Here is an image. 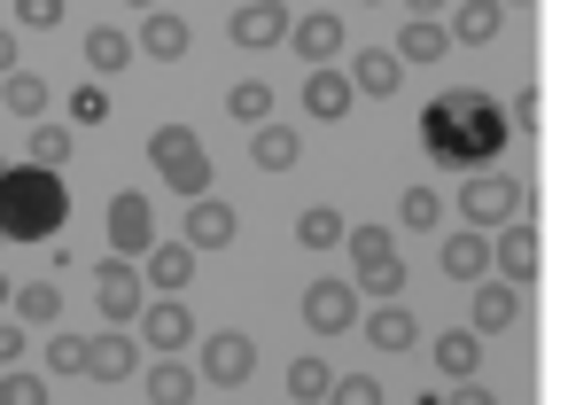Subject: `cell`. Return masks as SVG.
Instances as JSON below:
<instances>
[{
  "mask_svg": "<svg viewBox=\"0 0 568 405\" xmlns=\"http://www.w3.org/2000/svg\"><path fill=\"white\" fill-rule=\"evenodd\" d=\"M397 226H413V234H436V226H444V195H436L428 180H420V188H405V195H397Z\"/></svg>",
  "mask_w": 568,
  "mask_h": 405,
  "instance_id": "33",
  "label": "cell"
},
{
  "mask_svg": "<svg viewBox=\"0 0 568 405\" xmlns=\"http://www.w3.org/2000/svg\"><path fill=\"white\" fill-rule=\"evenodd\" d=\"M358 335H366V343H374L382 358H397V351H413V343H420V320H413V312H405V304L389 296V304H374V312L358 320Z\"/></svg>",
  "mask_w": 568,
  "mask_h": 405,
  "instance_id": "18",
  "label": "cell"
},
{
  "mask_svg": "<svg viewBox=\"0 0 568 405\" xmlns=\"http://www.w3.org/2000/svg\"><path fill=\"white\" fill-rule=\"evenodd\" d=\"M351 102H358V87H351V71H312L304 79V118H320V125H343L351 118Z\"/></svg>",
  "mask_w": 568,
  "mask_h": 405,
  "instance_id": "15",
  "label": "cell"
},
{
  "mask_svg": "<svg viewBox=\"0 0 568 405\" xmlns=\"http://www.w3.org/2000/svg\"><path fill=\"white\" fill-rule=\"evenodd\" d=\"M71 149H79V141H71V125H48V118L32 125V164L63 172V164H71Z\"/></svg>",
  "mask_w": 568,
  "mask_h": 405,
  "instance_id": "35",
  "label": "cell"
},
{
  "mask_svg": "<svg viewBox=\"0 0 568 405\" xmlns=\"http://www.w3.org/2000/svg\"><path fill=\"white\" fill-rule=\"evenodd\" d=\"M234 234H242L234 203H219V195H195V203H187V242H195V250H234Z\"/></svg>",
  "mask_w": 568,
  "mask_h": 405,
  "instance_id": "19",
  "label": "cell"
},
{
  "mask_svg": "<svg viewBox=\"0 0 568 405\" xmlns=\"http://www.w3.org/2000/svg\"><path fill=\"white\" fill-rule=\"evenodd\" d=\"M102 118H110V87L102 79H79L71 87V125H102Z\"/></svg>",
  "mask_w": 568,
  "mask_h": 405,
  "instance_id": "36",
  "label": "cell"
},
{
  "mask_svg": "<svg viewBox=\"0 0 568 405\" xmlns=\"http://www.w3.org/2000/svg\"><path fill=\"white\" fill-rule=\"evenodd\" d=\"M444 48H452V24L444 17H405V32H397V63L413 71V63H444Z\"/></svg>",
  "mask_w": 568,
  "mask_h": 405,
  "instance_id": "24",
  "label": "cell"
},
{
  "mask_svg": "<svg viewBox=\"0 0 568 405\" xmlns=\"http://www.w3.org/2000/svg\"><path fill=\"white\" fill-rule=\"evenodd\" d=\"M9 71H17V32L0 24V79H9Z\"/></svg>",
  "mask_w": 568,
  "mask_h": 405,
  "instance_id": "44",
  "label": "cell"
},
{
  "mask_svg": "<svg viewBox=\"0 0 568 405\" xmlns=\"http://www.w3.org/2000/svg\"><path fill=\"white\" fill-rule=\"evenodd\" d=\"M133 374H149V366H141V327H94L87 382H133Z\"/></svg>",
  "mask_w": 568,
  "mask_h": 405,
  "instance_id": "10",
  "label": "cell"
},
{
  "mask_svg": "<svg viewBox=\"0 0 568 405\" xmlns=\"http://www.w3.org/2000/svg\"><path fill=\"white\" fill-rule=\"evenodd\" d=\"M296 242L327 257V250H343V242H351V219H343L335 203H312V211H296Z\"/></svg>",
  "mask_w": 568,
  "mask_h": 405,
  "instance_id": "29",
  "label": "cell"
},
{
  "mask_svg": "<svg viewBox=\"0 0 568 405\" xmlns=\"http://www.w3.org/2000/svg\"><path fill=\"white\" fill-rule=\"evenodd\" d=\"M63 17H71L63 0H17V24H24V32H55Z\"/></svg>",
  "mask_w": 568,
  "mask_h": 405,
  "instance_id": "40",
  "label": "cell"
},
{
  "mask_svg": "<svg viewBox=\"0 0 568 405\" xmlns=\"http://www.w3.org/2000/svg\"><path fill=\"white\" fill-rule=\"evenodd\" d=\"M0 102H9V118L40 125V118H48V79H32V71H9V79H0Z\"/></svg>",
  "mask_w": 568,
  "mask_h": 405,
  "instance_id": "31",
  "label": "cell"
},
{
  "mask_svg": "<svg viewBox=\"0 0 568 405\" xmlns=\"http://www.w3.org/2000/svg\"><path fill=\"white\" fill-rule=\"evenodd\" d=\"M0 172H9V164H0Z\"/></svg>",
  "mask_w": 568,
  "mask_h": 405,
  "instance_id": "49",
  "label": "cell"
},
{
  "mask_svg": "<svg viewBox=\"0 0 568 405\" xmlns=\"http://www.w3.org/2000/svg\"><path fill=\"white\" fill-rule=\"evenodd\" d=\"M234 9H242V0H234Z\"/></svg>",
  "mask_w": 568,
  "mask_h": 405,
  "instance_id": "50",
  "label": "cell"
},
{
  "mask_svg": "<svg viewBox=\"0 0 568 405\" xmlns=\"http://www.w3.org/2000/svg\"><path fill=\"white\" fill-rule=\"evenodd\" d=\"M288 9H281V0H242V9L226 17V40L234 48H250V55H265V48H288Z\"/></svg>",
  "mask_w": 568,
  "mask_h": 405,
  "instance_id": "8",
  "label": "cell"
},
{
  "mask_svg": "<svg viewBox=\"0 0 568 405\" xmlns=\"http://www.w3.org/2000/svg\"><path fill=\"white\" fill-rule=\"evenodd\" d=\"M483 343L490 335H506V327H521V288L514 281H475V320H467Z\"/></svg>",
  "mask_w": 568,
  "mask_h": 405,
  "instance_id": "17",
  "label": "cell"
},
{
  "mask_svg": "<svg viewBox=\"0 0 568 405\" xmlns=\"http://www.w3.org/2000/svg\"><path fill=\"white\" fill-rule=\"evenodd\" d=\"M195 374H203L211 389H242V382L257 374V343H250L242 327H211V335L195 343Z\"/></svg>",
  "mask_w": 568,
  "mask_h": 405,
  "instance_id": "6",
  "label": "cell"
},
{
  "mask_svg": "<svg viewBox=\"0 0 568 405\" xmlns=\"http://www.w3.org/2000/svg\"><path fill=\"white\" fill-rule=\"evenodd\" d=\"M343 257H351V281H358V296L389 304V296L405 288V257H397V234H382V226H351Z\"/></svg>",
  "mask_w": 568,
  "mask_h": 405,
  "instance_id": "5",
  "label": "cell"
},
{
  "mask_svg": "<svg viewBox=\"0 0 568 405\" xmlns=\"http://www.w3.org/2000/svg\"><path fill=\"white\" fill-rule=\"evenodd\" d=\"M405 17H444V0H405Z\"/></svg>",
  "mask_w": 568,
  "mask_h": 405,
  "instance_id": "45",
  "label": "cell"
},
{
  "mask_svg": "<svg viewBox=\"0 0 568 405\" xmlns=\"http://www.w3.org/2000/svg\"><path fill=\"white\" fill-rule=\"evenodd\" d=\"M296 156H304V133L296 125H281V118L257 125V141H250V164L257 172H296Z\"/></svg>",
  "mask_w": 568,
  "mask_h": 405,
  "instance_id": "26",
  "label": "cell"
},
{
  "mask_svg": "<svg viewBox=\"0 0 568 405\" xmlns=\"http://www.w3.org/2000/svg\"><path fill=\"white\" fill-rule=\"evenodd\" d=\"M459 211H467V226H483V234H506L514 219H529V188L514 180V172H467L459 180Z\"/></svg>",
  "mask_w": 568,
  "mask_h": 405,
  "instance_id": "3",
  "label": "cell"
},
{
  "mask_svg": "<svg viewBox=\"0 0 568 405\" xmlns=\"http://www.w3.org/2000/svg\"><path fill=\"white\" fill-rule=\"evenodd\" d=\"M537 257H545V250H537V226H529V219H514L506 234H490V273H498V281L529 288V281H537Z\"/></svg>",
  "mask_w": 568,
  "mask_h": 405,
  "instance_id": "14",
  "label": "cell"
},
{
  "mask_svg": "<svg viewBox=\"0 0 568 405\" xmlns=\"http://www.w3.org/2000/svg\"><path fill=\"white\" fill-rule=\"evenodd\" d=\"M9 304H17V288H9V281H0V312H9Z\"/></svg>",
  "mask_w": 568,
  "mask_h": 405,
  "instance_id": "47",
  "label": "cell"
},
{
  "mask_svg": "<svg viewBox=\"0 0 568 405\" xmlns=\"http://www.w3.org/2000/svg\"><path fill=\"white\" fill-rule=\"evenodd\" d=\"M537 110H545V102H537V87H521V94L506 102V118H514V133H537Z\"/></svg>",
  "mask_w": 568,
  "mask_h": 405,
  "instance_id": "42",
  "label": "cell"
},
{
  "mask_svg": "<svg viewBox=\"0 0 568 405\" xmlns=\"http://www.w3.org/2000/svg\"><path fill=\"white\" fill-rule=\"evenodd\" d=\"M195 382H203V374H195L187 358H156V366L141 374V389H149V405H195Z\"/></svg>",
  "mask_w": 568,
  "mask_h": 405,
  "instance_id": "27",
  "label": "cell"
},
{
  "mask_svg": "<svg viewBox=\"0 0 568 405\" xmlns=\"http://www.w3.org/2000/svg\"><path fill=\"white\" fill-rule=\"evenodd\" d=\"M24 343H32V335H24V320H17V312H0V374L24 358Z\"/></svg>",
  "mask_w": 568,
  "mask_h": 405,
  "instance_id": "41",
  "label": "cell"
},
{
  "mask_svg": "<svg viewBox=\"0 0 568 405\" xmlns=\"http://www.w3.org/2000/svg\"><path fill=\"white\" fill-rule=\"evenodd\" d=\"M9 312H17L24 327H55V320H63V288H55V281H24Z\"/></svg>",
  "mask_w": 568,
  "mask_h": 405,
  "instance_id": "32",
  "label": "cell"
},
{
  "mask_svg": "<svg viewBox=\"0 0 568 405\" xmlns=\"http://www.w3.org/2000/svg\"><path fill=\"white\" fill-rule=\"evenodd\" d=\"M351 87H358V94H374V102H389V94L405 87L397 48H358V55H351Z\"/></svg>",
  "mask_w": 568,
  "mask_h": 405,
  "instance_id": "20",
  "label": "cell"
},
{
  "mask_svg": "<svg viewBox=\"0 0 568 405\" xmlns=\"http://www.w3.org/2000/svg\"><path fill=\"white\" fill-rule=\"evenodd\" d=\"M195 242H156L149 257H141V273H149V288L156 296H187V281H195Z\"/></svg>",
  "mask_w": 568,
  "mask_h": 405,
  "instance_id": "16",
  "label": "cell"
},
{
  "mask_svg": "<svg viewBox=\"0 0 568 405\" xmlns=\"http://www.w3.org/2000/svg\"><path fill=\"white\" fill-rule=\"evenodd\" d=\"M428 358H436L444 382H475V366H483V335H475V327H444V335L428 343Z\"/></svg>",
  "mask_w": 568,
  "mask_h": 405,
  "instance_id": "22",
  "label": "cell"
},
{
  "mask_svg": "<svg viewBox=\"0 0 568 405\" xmlns=\"http://www.w3.org/2000/svg\"><path fill=\"white\" fill-rule=\"evenodd\" d=\"M94 304H102V327H141V312H149V273H141L133 257H110Z\"/></svg>",
  "mask_w": 568,
  "mask_h": 405,
  "instance_id": "7",
  "label": "cell"
},
{
  "mask_svg": "<svg viewBox=\"0 0 568 405\" xmlns=\"http://www.w3.org/2000/svg\"><path fill=\"white\" fill-rule=\"evenodd\" d=\"M87 351H94V335H71V327H63V335L48 343V374H87Z\"/></svg>",
  "mask_w": 568,
  "mask_h": 405,
  "instance_id": "37",
  "label": "cell"
},
{
  "mask_svg": "<svg viewBox=\"0 0 568 405\" xmlns=\"http://www.w3.org/2000/svg\"><path fill=\"white\" fill-rule=\"evenodd\" d=\"M327 405H382V382L374 374H335V397Z\"/></svg>",
  "mask_w": 568,
  "mask_h": 405,
  "instance_id": "39",
  "label": "cell"
},
{
  "mask_svg": "<svg viewBox=\"0 0 568 405\" xmlns=\"http://www.w3.org/2000/svg\"><path fill=\"white\" fill-rule=\"evenodd\" d=\"M125 9H133V17H156V9H164V0H125Z\"/></svg>",
  "mask_w": 568,
  "mask_h": 405,
  "instance_id": "46",
  "label": "cell"
},
{
  "mask_svg": "<svg viewBox=\"0 0 568 405\" xmlns=\"http://www.w3.org/2000/svg\"><path fill=\"white\" fill-rule=\"evenodd\" d=\"M149 156H156V172H164V188H172L180 203L211 195V149H203L187 125H156V133H149Z\"/></svg>",
  "mask_w": 568,
  "mask_h": 405,
  "instance_id": "4",
  "label": "cell"
},
{
  "mask_svg": "<svg viewBox=\"0 0 568 405\" xmlns=\"http://www.w3.org/2000/svg\"><path fill=\"white\" fill-rule=\"evenodd\" d=\"M195 48V32H187V17H172V9H156V17H141V55L149 63H180Z\"/></svg>",
  "mask_w": 568,
  "mask_h": 405,
  "instance_id": "23",
  "label": "cell"
},
{
  "mask_svg": "<svg viewBox=\"0 0 568 405\" xmlns=\"http://www.w3.org/2000/svg\"><path fill=\"white\" fill-rule=\"evenodd\" d=\"M226 110H234L242 125H273V87H265V79H242V87L226 94Z\"/></svg>",
  "mask_w": 568,
  "mask_h": 405,
  "instance_id": "34",
  "label": "cell"
},
{
  "mask_svg": "<svg viewBox=\"0 0 568 405\" xmlns=\"http://www.w3.org/2000/svg\"><path fill=\"white\" fill-rule=\"evenodd\" d=\"M506 32V0H459V9H452V40L459 48H490Z\"/></svg>",
  "mask_w": 568,
  "mask_h": 405,
  "instance_id": "25",
  "label": "cell"
},
{
  "mask_svg": "<svg viewBox=\"0 0 568 405\" xmlns=\"http://www.w3.org/2000/svg\"><path fill=\"white\" fill-rule=\"evenodd\" d=\"M288 48H296L312 71H327V63H343V55H351V32H343V17L312 9V17H296V24H288Z\"/></svg>",
  "mask_w": 568,
  "mask_h": 405,
  "instance_id": "11",
  "label": "cell"
},
{
  "mask_svg": "<svg viewBox=\"0 0 568 405\" xmlns=\"http://www.w3.org/2000/svg\"><path fill=\"white\" fill-rule=\"evenodd\" d=\"M288 397H296V405H327V397H335V366L312 358V351L288 358Z\"/></svg>",
  "mask_w": 568,
  "mask_h": 405,
  "instance_id": "30",
  "label": "cell"
},
{
  "mask_svg": "<svg viewBox=\"0 0 568 405\" xmlns=\"http://www.w3.org/2000/svg\"><path fill=\"white\" fill-rule=\"evenodd\" d=\"M0 405H48V374L9 366V374H0Z\"/></svg>",
  "mask_w": 568,
  "mask_h": 405,
  "instance_id": "38",
  "label": "cell"
},
{
  "mask_svg": "<svg viewBox=\"0 0 568 405\" xmlns=\"http://www.w3.org/2000/svg\"><path fill=\"white\" fill-rule=\"evenodd\" d=\"M444 273L452 281H490V234L483 226H459V234H444Z\"/></svg>",
  "mask_w": 568,
  "mask_h": 405,
  "instance_id": "21",
  "label": "cell"
},
{
  "mask_svg": "<svg viewBox=\"0 0 568 405\" xmlns=\"http://www.w3.org/2000/svg\"><path fill=\"white\" fill-rule=\"evenodd\" d=\"M63 219H71L63 172H48V164H9L0 172V242H55Z\"/></svg>",
  "mask_w": 568,
  "mask_h": 405,
  "instance_id": "2",
  "label": "cell"
},
{
  "mask_svg": "<svg viewBox=\"0 0 568 405\" xmlns=\"http://www.w3.org/2000/svg\"><path fill=\"white\" fill-rule=\"evenodd\" d=\"M506 133H514V118H506V102H490L483 87H444V94L420 110V149H428L436 164H452L459 180H467V172H490L498 149H506Z\"/></svg>",
  "mask_w": 568,
  "mask_h": 405,
  "instance_id": "1",
  "label": "cell"
},
{
  "mask_svg": "<svg viewBox=\"0 0 568 405\" xmlns=\"http://www.w3.org/2000/svg\"><path fill=\"white\" fill-rule=\"evenodd\" d=\"M444 405H498V389H483V382H452Z\"/></svg>",
  "mask_w": 568,
  "mask_h": 405,
  "instance_id": "43",
  "label": "cell"
},
{
  "mask_svg": "<svg viewBox=\"0 0 568 405\" xmlns=\"http://www.w3.org/2000/svg\"><path fill=\"white\" fill-rule=\"evenodd\" d=\"M141 343H149L156 358H180V351L195 343V312H187V296H149V312H141Z\"/></svg>",
  "mask_w": 568,
  "mask_h": 405,
  "instance_id": "9",
  "label": "cell"
},
{
  "mask_svg": "<svg viewBox=\"0 0 568 405\" xmlns=\"http://www.w3.org/2000/svg\"><path fill=\"white\" fill-rule=\"evenodd\" d=\"M149 250H156V211L125 188V195L110 203V257H133V265H141Z\"/></svg>",
  "mask_w": 568,
  "mask_h": 405,
  "instance_id": "12",
  "label": "cell"
},
{
  "mask_svg": "<svg viewBox=\"0 0 568 405\" xmlns=\"http://www.w3.org/2000/svg\"><path fill=\"white\" fill-rule=\"evenodd\" d=\"M506 9H529V0H506Z\"/></svg>",
  "mask_w": 568,
  "mask_h": 405,
  "instance_id": "48",
  "label": "cell"
},
{
  "mask_svg": "<svg viewBox=\"0 0 568 405\" xmlns=\"http://www.w3.org/2000/svg\"><path fill=\"white\" fill-rule=\"evenodd\" d=\"M304 327H320V335H343V327H358V281H312L304 288Z\"/></svg>",
  "mask_w": 568,
  "mask_h": 405,
  "instance_id": "13",
  "label": "cell"
},
{
  "mask_svg": "<svg viewBox=\"0 0 568 405\" xmlns=\"http://www.w3.org/2000/svg\"><path fill=\"white\" fill-rule=\"evenodd\" d=\"M87 71H94V79H118V71H133V32H118V24H94V32H87Z\"/></svg>",
  "mask_w": 568,
  "mask_h": 405,
  "instance_id": "28",
  "label": "cell"
}]
</instances>
